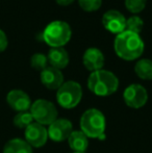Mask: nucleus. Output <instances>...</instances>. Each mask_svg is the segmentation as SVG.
Instances as JSON below:
<instances>
[{
    "mask_svg": "<svg viewBox=\"0 0 152 153\" xmlns=\"http://www.w3.org/2000/svg\"><path fill=\"white\" fill-rule=\"evenodd\" d=\"M115 52L124 61H134L143 54L145 44L140 34L124 30L115 39Z\"/></svg>",
    "mask_w": 152,
    "mask_h": 153,
    "instance_id": "f257e3e1",
    "label": "nucleus"
},
{
    "mask_svg": "<svg viewBox=\"0 0 152 153\" xmlns=\"http://www.w3.org/2000/svg\"><path fill=\"white\" fill-rule=\"evenodd\" d=\"M87 88L96 96L108 97L117 92L119 79L113 72L101 69L90 74L87 78Z\"/></svg>",
    "mask_w": 152,
    "mask_h": 153,
    "instance_id": "f03ea898",
    "label": "nucleus"
},
{
    "mask_svg": "<svg viewBox=\"0 0 152 153\" xmlns=\"http://www.w3.org/2000/svg\"><path fill=\"white\" fill-rule=\"evenodd\" d=\"M80 130L91 139H102L106 128L104 115L97 108H89L81 115Z\"/></svg>",
    "mask_w": 152,
    "mask_h": 153,
    "instance_id": "7ed1b4c3",
    "label": "nucleus"
},
{
    "mask_svg": "<svg viewBox=\"0 0 152 153\" xmlns=\"http://www.w3.org/2000/svg\"><path fill=\"white\" fill-rule=\"evenodd\" d=\"M72 30L65 21L56 20L50 22L43 31V39L51 47H64L71 40Z\"/></svg>",
    "mask_w": 152,
    "mask_h": 153,
    "instance_id": "20e7f679",
    "label": "nucleus"
},
{
    "mask_svg": "<svg viewBox=\"0 0 152 153\" xmlns=\"http://www.w3.org/2000/svg\"><path fill=\"white\" fill-rule=\"evenodd\" d=\"M82 99V88L74 80L65 81L56 92V101L63 108L76 107Z\"/></svg>",
    "mask_w": 152,
    "mask_h": 153,
    "instance_id": "39448f33",
    "label": "nucleus"
},
{
    "mask_svg": "<svg viewBox=\"0 0 152 153\" xmlns=\"http://www.w3.org/2000/svg\"><path fill=\"white\" fill-rule=\"evenodd\" d=\"M30 114L36 122L41 125H50L59 117V111L54 104L51 101L46 99H38L31 103Z\"/></svg>",
    "mask_w": 152,
    "mask_h": 153,
    "instance_id": "423d86ee",
    "label": "nucleus"
},
{
    "mask_svg": "<svg viewBox=\"0 0 152 153\" xmlns=\"http://www.w3.org/2000/svg\"><path fill=\"white\" fill-rule=\"evenodd\" d=\"M123 100L130 108H141L148 101V92L142 85L132 83L124 90Z\"/></svg>",
    "mask_w": 152,
    "mask_h": 153,
    "instance_id": "0eeeda50",
    "label": "nucleus"
},
{
    "mask_svg": "<svg viewBox=\"0 0 152 153\" xmlns=\"http://www.w3.org/2000/svg\"><path fill=\"white\" fill-rule=\"evenodd\" d=\"M25 141L33 148H41L46 145L48 141V131L44 125L37 122L31 123L24 129Z\"/></svg>",
    "mask_w": 152,
    "mask_h": 153,
    "instance_id": "6e6552de",
    "label": "nucleus"
},
{
    "mask_svg": "<svg viewBox=\"0 0 152 153\" xmlns=\"http://www.w3.org/2000/svg\"><path fill=\"white\" fill-rule=\"evenodd\" d=\"M48 137L53 142H64L68 140L73 131V124L65 118H57L53 123L49 125Z\"/></svg>",
    "mask_w": 152,
    "mask_h": 153,
    "instance_id": "1a4fd4ad",
    "label": "nucleus"
},
{
    "mask_svg": "<svg viewBox=\"0 0 152 153\" xmlns=\"http://www.w3.org/2000/svg\"><path fill=\"white\" fill-rule=\"evenodd\" d=\"M102 25L110 33L119 34L125 30L126 18L119 10H110L102 17Z\"/></svg>",
    "mask_w": 152,
    "mask_h": 153,
    "instance_id": "9d476101",
    "label": "nucleus"
},
{
    "mask_svg": "<svg viewBox=\"0 0 152 153\" xmlns=\"http://www.w3.org/2000/svg\"><path fill=\"white\" fill-rule=\"evenodd\" d=\"M6 102L17 113L27 111L30 109L31 100L28 94L22 90H12L6 95Z\"/></svg>",
    "mask_w": 152,
    "mask_h": 153,
    "instance_id": "9b49d317",
    "label": "nucleus"
},
{
    "mask_svg": "<svg viewBox=\"0 0 152 153\" xmlns=\"http://www.w3.org/2000/svg\"><path fill=\"white\" fill-rule=\"evenodd\" d=\"M104 55L101 52V50L96 47H91L87 49L83 53L82 62L83 66L87 70L91 72L101 70L104 66Z\"/></svg>",
    "mask_w": 152,
    "mask_h": 153,
    "instance_id": "f8f14e48",
    "label": "nucleus"
},
{
    "mask_svg": "<svg viewBox=\"0 0 152 153\" xmlns=\"http://www.w3.org/2000/svg\"><path fill=\"white\" fill-rule=\"evenodd\" d=\"M41 82L45 88L49 90H59L63 85L64 75L61 70L53 67H47L41 72Z\"/></svg>",
    "mask_w": 152,
    "mask_h": 153,
    "instance_id": "ddd939ff",
    "label": "nucleus"
},
{
    "mask_svg": "<svg viewBox=\"0 0 152 153\" xmlns=\"http://www.w3.org/2000/svg\"><path fill=\"white\" fill-rule=\"evenodd\" d=\"M47 59L50 64V67L55 69H65L69 64V54L63 47H56V48H51L47 55Z\"/></svg>",
    "mask_w": 152,
    "mask_h": 153,
    "instance_id": "4468645a",
    "label": "nucleus"
},
{
    "mask_svg": "<svg viewBox=\"0 0 152 153\" xmlns=\"http://www.w3.org/2000/svg\"><path fill=\"white\" fill-rule=\"evenodd\" d=\"M67 141L73 152H85L89 147V137L81 130H73Z\"/></svg>",
    "mask_w": 152,
    "mask_h": 153,
    "instance_id": "2eb2a0df",
    "label": "nucleus"
},
{
    "mask_svg": "<svg viewBox=\"0 0 152 153\" xmlns=\"http://www.w3.org/2000/svg\"><path fill=\"white\" fill-rule=\"evenodd\" d=\"M3 153H33V147L22 139L10 140L3 147Z\"/></svg>",
    "mask_w": 152,
    "mask_h": 153,
    "instance_id": "dca6fc26",
    "label": "nucleus"
},
{
    "mask_svg": "<svg viewBox=\"0 0 152 153\" xmlns=\"http://www.w3.org/2000/svg\"><path fill=\"white\" fill-rule=\"evenodd\" d=\"M134 72L136 76L144 80L152 79V61L149 59H142L136 62L134 66Z\"/></svg>",
    "mask_w": 152,
    "mask_h": 153,
    "instance_id": "f3484780",
    "label": "nucleus"
},
{
    "mask_svg": "<svg viewBox=\"0 0 152 153\" xmlns=\"http://www.w3.org/2000/svg\"><path fill=\"white\" fill-rule=\"evenodd\" d=\"M33 115L30 114V111H21V113H17V115L14 117V120H13V123L16 127L20 129H25L27 126L33 123Z\"/></svg>",
    "mask_w": 152,
    "mask_h": 153,
    "instance_id": "a211bd4d",
    "label": "nucleus"
},
{
    "mask_svg": "<svg viewBox=\"0 0 152 153\" xmlns=\"http://www.w3.org/2000/svg\"><path fill=\"white\" fill-rule=\"evenodd\" d=\"M143 27H144V22H143L142 18H140L139 16H131L126 20L125 30L140 34L141 31L143 30Z\"/></svg>",
    "mask_w": 152,
    "mask_h": 153,
    "instance_id": "6ab92c4d",
    "label": "nucleus"
},
{
    "mask_svg": "<svg viewBox=\"0 0 152 153\" xmlns=\"http://www.w3.org/2000/svg\"><path fill=\"white\" fill-rule=\"evenodd\" d=\"M48 59L47 56L43 53H35L30 59V65L35 70L42 72L45 68H47Z\"/></svg>",
    "mask_w": 152,
    "mask_h": 153,
    "instance_id": "aec40b11",
    "label": "nucleus"
},
{
    "mask_svg": "<svg viewBox=\"0 0 152 153\" xmlns=\"http://www.w3.org/2000/svg\"><path fill=\"white\" fill-rule=\"evenodd\" d=\"M147 0H125V6L128 12L132 14H139L146 6Z\"/></svg>",
    "mask_w": 152,
    "mask_h": 153,
    "instance_id": "412c9836",
    "label": "nucleus"
},
{
    "mask_svg": "<svg viewBox=\"0 0 152 153\" xmlns=\"http://www.w3.org/2000/svg\"><path fill=\"white\" fill-rule=\"evenodd\" d=\"M78 3L85 12H95L101 7L102 0H78Z\"/></svg>",
    "mask_w": 152,
    "mask_h": 153,
    "instance_id": "4be33fe9",
    "label": "nucleus"
},
{
    "mask_svg": "<svg viewBox=\"0 0 152 153\" xmlns=\"http://www.w3.org/2000/svg\"><path fill=\"white\" fill-rule=\"evenodd\" d=\"M7 45H8L7 36H6L5 32L2 30V29H0V53L3 52L7 48Z\"/></svg>",
    "mask_w": 152,
    "mask_h": 153,
    "instance_id": "5701e85b",
    "label": "nucleus"
},
{
    "mask_svg": "<svg viewBox=\"0 0 152 153\" xmlns=\"http://www.w3.org/2000/svg\"><path fill=\"white\" fill-rule=\"evenodd\" d=\"M57 4L62 6H67V5H70L71 3H73L74 0H56Z\"/></svg>",
    "mask_w": 152,
    "mask_h": 153,
    "instance_id": "b1692460",
    "label": "nucleus"
},
{
    "mask_svg": "<svg viewBox=\"0 0 152 153\" xmlns=\"http://www.w3.org/2000/svg\"><path fill=\"white\" fill-rule=\"evenodd\" d=\"M73 153H85V152H73Z\"/></svg>",
    "mask_w": 152,
    "mask_h": 153,
    "instance_id": "393cba45",
    "label": "nucleus"
}]
</instances>
